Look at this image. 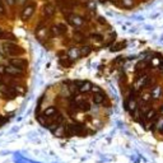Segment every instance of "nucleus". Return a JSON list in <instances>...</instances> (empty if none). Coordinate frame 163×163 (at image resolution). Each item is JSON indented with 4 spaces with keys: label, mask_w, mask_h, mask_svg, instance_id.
<instances>
[{
    "label": "nucleus",
    "mask_w": 163,
    "mask_h": 163,
    "mask_svg": "<svg viewBox=\"0 0 163 163\" xmlns=\"http://www.w3.org/2000/svg\"><path fill=\"white\" fill-rule=\"evenodd\" d=\"M3 50H4V54H7V55H9V56L12 57H17L18 55H22L23 54V50L20 49V47L18 45H15L14 42H9V41H5V42H3Z\"/></svg>",
    "instance_id": "1"
},
{
    "label": "nucleus",
    "mask_w": 163,
    "mask_h": 163,
    "mask_svg": "<svg viewBox=\"0 0 163 163\" xmlns=\"http://www.w3.org/2000/svg\"><path fill=\"white\" fill-rule=\"evenodd\" d=\"M35 10H36V4H33V3L27 4V5L22 9V12H20V19H22L23 22H27V20L33 15Z\"/></svg>",
    "instance_id": "2"
},
{
    "label": "nucleus",
    "mask_w": 163,
    "mask_h": 163,
    "mask_svg": "<svg viewBox=\"0 0 163 163\" xmlns=\"http://www.w3.org/2000/svg\"><path fill=\"white\" fill-rule=\"evenodd\" d=\"M68 20H69V23L73 25V27H75V28H79V27H82V25L84 24L83 18H82L80 15H76V14L68 15Z\"/></svg>",
    "instance_id": "3"
},
{
    "label": "nucleus",
    "mask_w": 163,
    "mask_h": 163,
    "mask_svg": "<svg viewBox=\"0 0 163 163\" xmlns=\"http://www.w3.org/2000/svg\"><path fill=\"white\" fill-rule=\"evenodd\" d=\"M9 65H13L18 69L23 70L25 66H27V60L25 59H20V57H12L9 60Z\"/></svg>",
    "instance_id": "4"
},
{
    "label": "nucleus",
    "mask_w": 163,
    "mask_h": 163,
    "mask_svg": "<svg viewBox=\"0 0 163 163\" xmlns=\"http://www.w3.org/2000/svg\"><path fill=\"white\" fill-rule=\"evenodd\" d=\"M5 74L9 75V76H17V78H20V76H23L22 70L18 69V68H15V66H13V65L5 66Z\"/></svg>",
    "instance_id": "5"
},
{
    "label": "nucleus",
    "mask_w": 163,
    "mask_h": 163,
    "mask_svg": "<svg viewBox=\"0 0 163 163\" xmlns=\"http://www.w3.org/2000/svg\"><path fill=\"white\" fill-rule=\"evenodd\" d=\"M136 110H138V102H136V100L134 97L130 96L127 98V111L130 114H134Z\"/></svg>",
    "instance_id": "6"
},
{
    "label": "nucleus",
    "mask_w": 163,
    "mask_h": 163,
    "mask_svg": "<svg viewBox=\"0 0 163 163\" xmlns=\"http://www.w3.org/2000/svg\"><path fill=\"white\" fill-rule=\"evenodd\" d=\"M55 14V7H54V4H51V3H47L45 4V7H44V15L46 17V18H51Z\"/></svg>",
    "instance_id": "7"
},
{
    "label": "nucleus",
    "mask_w": 163,
    "mask_h": 163,
    "mask_svg": "<svg viewBox=\"0 0 163 163\" xmlns=\"http://www.w3.org/2000/svg\"><path fill=\"white\" fill-rule=\"evenodd\" d=\"M91 89H92V83L91 82H82V83H79V88H78V91L79 93H88V92H91Z\"/></svg>",
    "instance_id": "8"
},
{
    "label": "nucleus",
    "mask_w": 163,
    "mask_h": 163,
    "mask_svg": "<svg viewBox=\"0 0 163 163\" xmlns=\"http://www.w3.org/2000/svg\"><path fill=\"white\" fill-rule=\"evenodd\" d=\"M147 82H148V76H147V75H140L139 78L135 80L134 88L139 91V89H141V87H143V85H147Z\"/></svg>",
    "instance_id": "9"
},
{
    "label": "nucleus",
    "mask_w": 163,
    "mask_h": 163,
    "mask_svg": "<svg viewBox=\"0 0 163 163\" xmlns=\"http://www.w3.org/2000/svg\"><path fill=\"white\" fill-rule=\"evenodd\" d=\"M93 101H94V103L96 105H102L103 102H106V96L102 92H94Z\"/></svg>",
    "instance_id": "10"
},
{
    "label": "nucleus",
    "mask_w": 163,
    "mask_h": 163,
    "mask_svg": "<svg viewBox=\"0 0 163 163\" xmlns=\"http://www.w3.org/2000/svg\"><path fill=\"white\" fill-rule=\"evenodd\" d=\"M68 55H69V59L70 60H76L82 56L80 54V49H76V47H71V49L68 51Z\"/></svg>",
    "instance_id": "11"
},
{
    "label": "nucleus",
    "mask_w": 163,
    "mask_h": 163,
    "mask_svg": "<svg viewBox=\"0 0 163 163\" xmlns=\"http://www.w3.org/2000/svg\"><path fill=\"white\" fill-rule=\"evenodd\" d=\"M57 115V110L55 108V107H49V108H46L44 111V116L47 117V119H51V117H54V116H56Z\"/></svg>",
    "instance_id": "12"
},
{
    "label": "nucleus",
    "mask_w": 163,
    "mask_h": 163,
    "mask_svg": "<svg viewBox=\"0 0 163 163\" xmlns=\"http://www.w3.org/2000/svg\"><path fill=\"white\" fill-rule=\"evenodd\" d=\"M76 108H79L82 111H88L89 108H91V106H89V103L85 100H80V101H76Z\"/></svg>",
    "instance_id": "13"
},
{
    "label": "nucleus",
    "mask_w": 163,
    "mask_h": 163,
    "mask_svg": "<svg viewBox=\"0 0 163 163\" xmlns=\"http://www.w3.org/2000/svg\"><path fill=\"white\" fill-rule=\"evenodd\" d=\"M157 116V111L156 110H148V111H145V114H144V119H145V121H152V120H154V117Z\"/></svg>",
    "instance_id": "14"
},
{
    "label": "nucleus",
    "mask_w": 163,
    "mask_h": 163,
    "mask_svg": "<svg viewBox=\"0 0 163 163\" xmlns=\"http://www.w3.org/2000/svg\"><path fill=\"white\" fill-rule=\"evenodd\" d=\"M0 40H5V41H14V36L12 33L7 32V31H3L0 29Z\"/></svg>",
    "instance_id": "15"
},
{
    "label": "nucleus",
    "mask_w": 163,
    "mask_h": 163,
    "mask_svg": "<svg viewBox=\"0 0 163 163\" xmlns=\"http://www.w3.org/2000/svg\"><path fill=\"white\" fill-rule=\"evenodd\" d=\"M46 35H47V29H46V28H40V29H37V31H36L37 38H38V40H41V41L45 40Z\"/></svg>",
    "instance_id": "16"
},
{
    "label": "nucleus",
    "mask_w": 163,
    "mask_h": 163,
    "mask_svg": "<svg viewBox=\"0 0 163 163\" xmlns=\"http://www.w3.org/2000/svg\"><path fill=\"white\" fill-rule=\"evenodd\" d=\"M148 66V61L147 60H141V61H138V64H136V71H141V70H145Z\"/></svg>",
    "instance_id": "17"
},
{
    "label": "nucleus",
    "mask_w": 163,
    "mask_h": 163,
    "mask_svg": "<svg viewBox=\"0 0 163 163\" xmlns=\"http://www.w3.org/2000/svg\"><path fill=\"white\" fill-rule=\"evenodd\" d=\"M151 94H152V97L154 98V100H157V98H159L161 94H162V88H161V87H154V88L152 89Z\"/></svg>",
    "instance_id": "18"
},
{
    "label": "nucleus",
    "mask_w": 163,
    "mask_h": 163,
    "mask_svg": "<svg viewBox=\"0 0 163 163\" xmlns=\"http://www.w3.org/2000/svg\"><path fill=\"white\" fill-rule=\"evenodd\" d=\"M91 51H92L91 46H83L80 49V54H82V56H88V55L91 54Z\"/></svg>",
    "instance_id": "19"
},
{
    "label": "nucleus",
    "mask_w": 163,
    "mask_h": 163,
    "mask_svg": "<svg viewBox=\"0 0 163 163\" xmlns=\"http://www.w3.org/2000/svg\"><path fill=\"white\" fill-rule=\"evenodd\" d=\"M125 46H126V44H125V42H120V44H116V45H114L112 47H111V51H114V52H115V51L122 50Z\"/></svg>",
    "instance_id": "20"
},
{
    "label": "nucleus",
    "mask_w": 163,
    "mask_h": 163,
    "mask_svg": "<svg viewBox=\"0 0 163 163\" xmlns=\"http://www.w3.org/2000/svg\"><path fill=\"white\" fill-rule=\"evenodd\" d=\"M74 40H75V42H84V36L82 35L79 31H75L74 32Z\"/></svg>",
    "instance_id": "21"
},
{
    "label": "nucleus",
    "mask_w": 163,
    "mask_h": 163,
    "mask_svg": "<svg viewBox=\"0 0 163 163\" xmlns=\"http://www.w3.org/2000/svg\"><path fill=\"white\" fill-rule=\"evenodd\" d=\"M151 98H153L152 97V94H151V92H147V93H143L141 94V102H143V103H148V101L151 100Z\"/></svg>",
    "instance_id": "22"
},
{
    "label": "nucleus",
    "mask_w": 163,
    "mask_h": 163,
    "mask_svg": "<svg viewBox=\"0 0 163 163\" xmlns=\"http://www.w3.org/2000/svg\"><path fill=\"white\" fill-rule=\"evenodd\" d=\"M121 4H122V7H125V8H131V7H134L135 1L134 0H121Z\"/></svg>",
    "instance_id": "23"
},
{
    "label": "nucleus",
    "mask_w": 163,
    "mask_h": 163,
    "mask_svg": "<svg viewBox=\"0 0 163 163\" xmlns=\"http://www.w3.org/2000/svg\"><path fill=\"white\" fill-rule=\"evenodd\" d=\"M60 35H61V32H60V29H59V27H57V24H56V25H54V27L51 28V36L55 37V36H60Z\"/></svg>",
    "instance_id": "24"
},
{
    "label": "nucleus",
    "mask_w": 163,
    "mask_h": 163,
    "mask_svg": "<svg viewBox=\"0 0 163 163\" xmlns=\"http://www.w3.org/2000/svg\"><path fill=\"white\" fill-rule=\"evenodd\" d=\"M157 129L159 130L162 134H163V117L158 119V122H157Z\"/></svg>",
    "instance_id": "25"
},
{
    "label": "nucleus",
    "mask_w": 163,
    "mask_h": 163,
    "mask_svg": "<svg viewBox=\"0 0 163 163\" xmlns=\"http://www.w3.org/2000/svg\"><path fill=\"white\" fill-rule=\"evenodd\" d=\"M60 64H61L63 66H70L71 65V60L70 59H65V60H60Z\"/></svg>",
    "instance_id": "26"
},
{
    "label": "nucleus",
    "mask_w": 163,
    "mask_h": 163,
    "mask_svg": "<svg viewBox=\"0 0 163 163\" xmlns=\"http://www.w3.org/2000/svg\"><path fill=\"white\" fill-rule=\"evenodd\" d=\"M15 89V92H18L19 94H24V92H25V89L23 88V87H20V85H15V87H13Z\"/></svg>",
    "instance_id": "27"
},
{
    "label": "nucleus",
    "mask_w": 163,
    "mask_h": 163,
    "mask_svg": "<svg viewBox=\"0 0 163 163\" xmlns=\"http://www.w3.org/2000/svg\"><path fill=\"white\" fill-rule=\"evenodd\" d=\"M57 27H59V29H60V32H61V35H63V33H65L66 32V24H63V23H59L57 24Z\"/></svg>",
    "instance_id": "28"
},
{
    "label": "nucleus",
    "mask_w": 163,
    "mask_h": 163,
    "mask_svg": "<svg viewBox=\"0 0 163 163\" xmlns=\"http://www.w3.org/2000/svg\"><path fill=\"white\" fill-rule=\"evenodd\" d=\"M0 14H1V15H4V14H5V8H4L3 0H0Z\"/></svg>",
    "instance_id": "29"
},
{
    "label": "nucleus",
    "mask_w": 163,
    "mask_h": 163,
    "mask_svg": "<svg viewBox=\"0 0 163 163\" xmlns=\"http://www.w3.org/2000/svg\"><path fill=\"white\" fill-rule=\"evenodd\" d=\"M5 1H7V4L9 7H14L15 4H17V0H5Z\"/></svg>",
    "instance_id": "30"
},
{
    "label": "nucleus",
    "mask_w": 163,
    "mask_h": 163,
    "mask_svg": "<svg viewBox=\"0 0 163 163\" xmlns=\"http://www.w3.org/2000/svg\"><path fill=\"white\" fill-rule=\"evenodd\" d=\"M91 37L93 38V40H98V41H102V36H101V35H92Z\"/></svg>",
    "instance_id": "31"
},
{
    "label": "nucleus",
    "mask_w": 163,
    "mask_h": 163,
    "mask_svg": "<svg viewBox=\"0 0 163 163\" xmlns=\"http://www.w3.org/2000/svg\"><path fill=\"white\" fill-rule=\"evenodd\" d=\"M153 65H158V66H159L161 65V61H159V60H157V59H153Z\"/></svg>",
    "instance_id": "32"
},
{
    "label": "nucleus",
    "mask_w": 163,
    "mask_h": 163,
    "mask_svg": "<svg viewBox=\"0 0 163 163\" xmlns=\"http://www.w3.org/2000/svg\"><path fill=\"white\" fill-rule=\"evenodd\" d=\"M0 74H5V66L0 65Z\"/></svg>",
    "instance_id": "33"
},
{
    "label": "nucleus",
    "mask_w": 163,
    "mask_h": 163,
    "mask_svg": "<svg viewBox=\"0 0 163 163\" xmlns=\"http://www.w3.org/2000/svg\"><path fill=\"white\" fill-rule=\"evenodd\" d=\"M98 20H100V23H102V24L105 23V19H103V18H101V17H100V18H98Z\"/></svg>",
    "instance_id": "34"
},
{
    "label": "nucleus",
    "mask_w": 163,
    "mask_h": 163,
    "mask_svg": "<svg viewBox=\"0 0 163 163\" xmlns=\"http://www.w3.org/2000/svg\"><path fill=\"white\" fill-rule=\"evenodd\" d=\"M161 112H162V114H163V106H162V107H161Z\"/></svg>",
    "instance_id": "35"
},
{
    "label": "nucleus",
    "mask_w": 163,
    "mask_h": 163,
    "mask_svg": "<svg viewBox=\"0 0 163 163\" xmlns=\"http://www.w3.org/2000/svg\"><path fill=\"white\" fill-rule=\"evenodd\" d=\"M100 1H101V3H103V1H106V0H100Z\"/></svg>",
    "instance_id": "36"
},
{
    "label": "nucleus",
    "mask_w": 163,
    "mask_h": 163,
    "mask_svg": "<svg viewBox=\"0 0 163 163\" xmlns=\"http://www.w3.org/2000/svg\"><path fill=\"white\" fill-rule=\"evenodd\" d=\"M24 1V0H19V3H23Z\"/></svg>",
    "instance_id": "37"
}]
</instances>
